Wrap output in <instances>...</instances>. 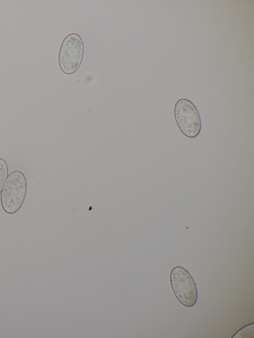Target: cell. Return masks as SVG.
<instances>
[{"label": "cell", "mask_w": 254, "mask_h": 338, "mask_svg": "<svg viewBox=\"0 0 254 338\" xmlns=\"http://www.w3.org/2000/svg\"><path fill=\"white\" fill-rule=\"evenodd\" d=\"M84 47L80 36L75 33L68 35L61 45L59 63L61 69L65 74L74 73L82 62Z\"/></svg>", "instance_id": "3957f363"}, {"label": "cell", "mask_w": 254, "mask_h": 338, "mask_svg": "<svg viewBox=\"0 0 254 338\" xmlns=\"http://www.w3.org/2000/svg\"><path fill=\"white\" fill-rule=\"evenodd\" d=\"M232 338H254V323L241 328L233 335Z\"/></svg>", "instance_id": "5b68a950"}, {"label": "cell", "mask_w": 254, "mask_h": 338, "mask_svg": "<svg viewBox=\"0 0 254 338\" xmlns=\"http://www.w3.org/2000/svg\"><path fill=\"white\" fill-rule=\"evenodd\" d=\"M27 184L24 174L14 170L7 176L0 195L3 210L9 214H14L21 207L26 194Z\"/></svg>", "instance_id": "6da1fadb"}, {"label": "cell", "mask_w": 254, "mask_h": 338, "mask_svg": "<svg viewBox=\"0 0 254 338\" xmlns=\"http://www.w3.org/2000/svg\"><path fill=\"white\" fill-rule=\"evenodd\" d=\"M8 169L4 160L0 158V194L8 176Z\"/></svg>", "instance_id": "8992f818"}, {"label": "cell", "mask_w": 254, "mask_h": 338, "mask_svg": "<svg viewBox=\"0 0 254 338\" xmlns=\"http://www.w3.org/2000/svg\"><path fill=\"white\" fill-rule=\"evenodd\" d=\"M170 282L174 293L185 306H193L197 300L196 284L190 273L184 268L176 266L170 273Z\"/></svg>", "instance_id": "7a4b0ae2"}, {"label": "cell", "mask_w": 254, "mask_h": 338, "mask_svg": "<svg viewBox=\"0 0 254 338\" xmlns=\"http://www.w3.org/2000/svg\"><path fill=\"white\" fill-rule=\"evenodd\" d=\"M176 123L182 133L189 138H194L199 134L201 124L199 113L189 100L181 99L174 107Z\"/></svg>", "instance_id": "277c9868"}]
</instances>
